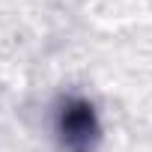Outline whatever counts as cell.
Returning <instances> with one entry per match:
<instances>
[{
	"instance_id": "1",
	"label": "cell",
	"mask_w": 152,
	"mask_h": 152,
	"mask_svg": "<svg viewBox=\"0 0 152 152\" xmlns=\"http://www.w3.org/2000/svg\"><path fill=\"white\" fill-rule=\"evenodd\" d=\"M93 107L87 104H72L66 113H63V134H66V143L72 149H78V140H81V149L90 143L93 137Z\"/></svg>"
}]
</instances>
